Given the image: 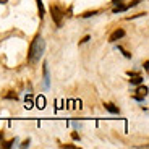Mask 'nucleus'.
Masks as SVG:
<instances>
[{"label": "nucleus", "instance_id": "f8f14e48", "mask_svg": "<svg viewBox=\"0 0 149 149\" xmlns=\"http://www.w3.org/2000/svg\"><path fill=\"white\" fill-rule=\"evenodd\" d=\"M97 13H99V11L97 10H93V11H86V13H83V18H89V16H93V15H97Z\"/></svg>", "mask_w": 149, "mask_h": 149}, {"label": "nucleus", "instance_id": "f03ea898", "mask_svg": "<svg viewBox=\"0 0 149 149\" xmlns=\"http://www.w3.org/2000/svg\"><path fill=\"white\" fill-rule=\"evenodd\" d=\"M50 15H52V19H54V23H55L57 26H58V28L63 26V16H65V13L62 11V8H60L57 3L50 5Z\"/></svg>", "mask_w": 149, "mask_h": 149}, {"label": "nucleus", "instance_id": "0eeeda50", "mask_svg": "<svg viewBox=\"0 0 149 149\" xmlns=\"http://www.w3.org/2000/svg\"><path fill=\"white\" fill-rule=\"evenodd\" d=\"M104 107L105 109H107V110L109 112H112V113H118V107H115V105H113V104H110V102H107V104H104Z\"/></svg>", "mask_w": 149, "mask_h": 149}, {"label": "nucleus", "instance_id": "2eb2a0df", "mask_svg": "<svg viewBox=\"0 0 149 149\" xmlns=\"http://www.w3.org/2000/svg\"><path fill=\"white\" fill-rule=\"evenodd\" d=\"M141 2H143V0H133V2H131V3H128V5H127V8H128V7H134V5L141 3Z\"/></svg>", "mask_w": 149, "mask_h": 149}, {"label": "nucleus", "instance_id": "dca6fc26", "mask_svg": "<svg viewBox=\"0 0 149 149\" xmlns=\"http://www.w3.org/2000/svg\"><path fill=\"white\" fill-rule=\"evenodd\" d=\"M60 148H70V149H78L74 144H60Z\"/></svg>", "mask_w": 149, "mask_h": 149}, {"label": "nucleus", "instance_id": "6ab92c4d", "mask_svg": "<svg viewBox=\"0 0 149 149\" xmlns=\"http://www.w3.org/2000/svg\"><path fill=\"white\" fill-rule=\"evenodd\" d=\"M0 139L3 141V131H0Z\"/></svg>", "mask_w": 149, "mask_h": 149}, {"label": "nucleus", "instance_id": "9d476101", "mask_svg": "<svg viewBox=\"0 0 149 149\" xmlns=\"http://www.w3.org/2000/svg\"><path fill=\"white\" fill-rule=\"evenodd\" d=\"M3 97H5V99H15V101L18 99V96H16V94L13 93V91H7V93L3 94Z\"/></svg>", "mask_w": 149, "mask_h": 149}, {"label": "nucleus", "instance_id": "20e7f679", "mask_svg": "<svg viewBox=\"0 0 149 149\" xmlns=\"http://www.w3.org/2000/svg\"><path fill=\"white\" fill-rule=\"evenodd\" d=\"M123 36H125V31L123 29H115L110 36H109V42H117L118 39H122Z\"/></svg>", "mask_w": 149, "mask_h": 149}, {"label": "nucleus", "instance_id": "a211bd4d", "mask_svg": "<svg viewBox=\"0 0 149 149\" xmlns=\"http://www.w3.org/2000/svg\"><path fill=\"white\" fill-rule=\"evenodd\" d=\"M71 138H73V139H79V134L78 133H71Z\"/></svg>", "mask_w": 149, "mask_h": 149}, {"label": "nucleus", "instance_id": "1a4fd4ad", "mask_svg": "<svg viewBox=\"0 0 149 149\" xmlns=\"http://www.w3.org/2000/svg\"><path fill=\"white\" fill-rule=\"evenodd\" d=\"M36 105H37L39 109H44V107H45V97H44V96H39V97H37V99H36Z\"/></svg>", "mask_w": 149, "mask_h": 149}, {"label": "nucleus", "instance_id": "9b49d317", "mask_svg": "<svg viewBox=\"0 0 149 149\" xmlns=\"http://www.w3.org/2000/svg\"><path fill=\"white\" fill-rule=\"evenodd\" d=\"M33 96H31V94H28V96H26V109H31V107H33Z\"/></svg>", "mask_w": 149, "mask_h": 149}, {"label": "nucleus", "instance_id": "f3484780", "mask_svg": "<svg viewBox=\"0 0 149 149\" xmlns=\"http://www.w3.org/2000/svg\"><path fill=\"white\" fill-rule=\"evenodd\" d=\"M28 146H29V139H26V141H23L21 148H28Z\"/></svg>", "mask_w": 149, "mask_h": 149}, {"label": "nucleus", "instance_id": "f257e3e1", "mask_svg": "<svg viewBox=\"0 0 149 149\" xmlns=\"http://www.w3.org/2000/svg\"><path fill=\"white\" fill-rule=\"evenodd\" d=\"M44 49H45V42L41 36H36L34 37V41L31 42L29 45V52H28V60H29L31 63H36L39 62L41 55L44 54Z\"/></svg>", "mask_w": 149, "mask_h": 149}, {"label": "nucleus", "instance_id": "423d86ee", "mask_svg": "<svg viewBox=\"0 0 149 149\" xmlns=\"http://www.w3.org/2000/svg\"><path fill=\"white\" fill-rule=\"evenodd\" d=\"M131 74V73H130ZM143 81V76L141 74H131V78H130V83L131 84H139V83Z\"/></svg>", "mask_w": 149, "mask_h": 149}, {"label": "nucleus", "instance_id": "7ed1b4c3", "mask_svg": "<svg viewBox=\"0 0 149 149\" xmlns=\"http://www.w3.org/2000/svg\"><path fill=\"white\" fill-rule=\"evenodd\" d=\"M148 96V86H139L138 89L134 91V99H136V101H143V99H144V97Z\"/></svg>", "mask_w": 149, "mask_h": 149}, {"label": "nucleus", "instance_id": "39448f33", "mask_svg": "<svg viewBox=\"0 0 149 149\" xmlns=\"http://www.w3.org/2000/svg\"><path fill=\"white\" fill-rule=\"evenodd\" d=\"M42 70H44V86H45V88H49V86H50V76H49V68H47V63H44Z\"/></svg>", "mask_w": 149, "mask_h": 149}, {"label": "nucleus", "instance_id": "ddd939ff", "mask_svg": "<svg viewBox=\"0 0 149 149\" xmlns=\"http://www.w3.org/2000/svg\"><path fill=\"white\" fill-rule=\"evenodd\" d=\"M13 144H15V139H10L7 143H2V148H11Z\"/></svg>", "mask_w": 149, "mask_h": 149}, {"label": "nucleus", "instance_id": "6e6552de", "mask_svg": "<svg viewBox=\"0 0 149 149\" xmlns=\"http://www.w3.org/2000/svg\"><path fill=\"white\" fill-rule=\"evenodd\" d=\"M37 2V10H39V18L42 19V16H44V3H42V0H36Z\"/></svg>", "mask_w": 149, "mask_h": 149}, {"label": "nucleus", "instance_id": "aec40b11", "mask_svg": "<svg viewBox=\"0 0 149 149\" xmlns=\"http://www.w3.org/2000/svg\"><path fill=\"white\" fill-rule=\"evenodd\" d=\"M8 0H0V3H7Z\"/></svg>", "mask_w": 149, "mask_h": 149}, {"label": "nucleus", "instance_id": "4468645a", "mask_svg": "<svg viewBox=\"0 0 149 149\" xmlns=\"http://www.w3.org/2000/svg\"><path fill=\"white\" fill-rule=\"evenodd\" d=\"M118 49H120V50H122V52H123V55L127 57V58H131V54H130V52H127V50H125V49H123V47H118Z\"/></svg>", "mask_w": 149, "mask_h": 149}]
</instances>
